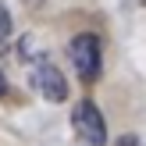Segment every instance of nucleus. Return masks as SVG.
<instances>
[{
	"mask_svg": "<svg viewBox=\"0 0 146 146\" xmlns=\"http://www.w3.org/2000/svg\"><path fill=\"white\" fill-rule=\"evenodd\" d=\"M68 57H71V68L82 82H96L100 68H104V50H100V36L93 32H78L75 39L68 43Z\"/></svg>",
	"mask_w": 146,
	"mask_h": 146,
	"instance_id": "f257e3e1",
	"label": "nucleus"
},
{
	"mask_svg": "<svg viewBox=\"0 0 146 146\" xmlns=\"http://www.w3.org/2000/svg\"><path fill=\"white\" fill-rule=\"evenodd\" d=\"M29 78H32V89L39 93L43 100H50V104H64V100H68V82H64L61 68H57L46 54H36L32 57Z\"/></svg>",
	"mask_w": 146,
	"mask_h": 146,
	"instance_id": "f03ea898",
	"label": "nucleus"
},
{
	"mask_svg": "<svg viewBox=\"0 0 146 146\" xmlns=\"http://www.w3.org/2000/svg\"><path fill=\"white\" fill-rule=\"evenodd\" d=\"M71 132H75L78 146H107V125L104 114L93 100H78L71 111Z\"/></svg>",
	"mask_w": 146,
	"mask_h": 146,
	"instance_id": "7ed1b4c3",
	"label": "nucleus"
},
{
	"mask_svg": "<svg viewBox=\"0 0 146 146\" xmlns=\"http://www.w3.org/2000/svg\"><path fill=\"white\" fill-rule=\"evenodd\" d=\"M11 39V14H7V7L0 4V46Z\"/></svg>",
	"mask_w": 146,
	"mask_h": 146,
	"instance_id": "20e7f679",
	"label": "nucleus"
},
{
	"mask_svg": "<svg viewBox=\"0 0 146 146\" xmlns=\"http://www.w3.org/2000/svg\"><path fill=\"white\" fill-rule=\"evenodd\" d=\"M7 96V78H4V68H0V100Z\"/></svg>",
	"mask_w": 146,
	"mask_h": 146,
	"instance_id": "39448f33",
	"label": "nucleus"
},
{
	"mask_svg": "<svg viewBox=\"0 0 146 146\" xmlns=\"http://www.w3.org/2000/svg\"><path fill=\"white\" fill-rule=\"evenodd\" d=\"M118 146H139V139H135V135H125V139H121Z\"/></svg>",
	"mask_w": 146,
	"mask_h": 146,
	"instance_id": "423d86ee",
	"label": "nucleus"
},
{
	"mask_svg": "<svg viewBox=\"0 0 146 146\" xmlns=\"http://www.w3.org/2000/svg\"><path fill=\"white\" fill-rule=\"evenodd\" d=\"M25 4H43V0H25Z\"/></svg>",
	"mask_w": 146,
	"mask_h": 146,
	"instance_id": "0eeeda50",
	"label": "nucleus"
}]
</instances>
